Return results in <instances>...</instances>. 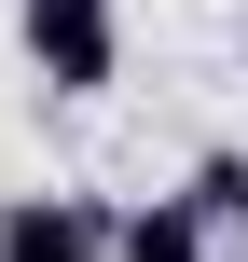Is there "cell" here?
<instances>
[{
	"mask_svg": "<svg viewBox=\"0 0 248 262\" xmlns=\"http://www.w3.org/2000/svg\"><path fill=\"white\" fill-rule=\"evenodd\" d=\"M110 262H221V249L179 193H138V207H110Z\"/></svg>",
	"mask_w": 248,
	"mask_h": 262,
	"instance_id": "3",
	"label": "cell"
},
{
	"mask_svg": "<svg viewBox=\"0 0 248 262\" xmlns=\"http://www.w3.org/2000/svg\"><path fill=\"white\" fill-rule=\"evenodd\" d=\"M14 41L41 97H110L124 83V0H14Z\"/></svg>",
	"mask_w": 248,
	"mask_h": 262,
	"instance_id": "1",
	"label": "cell"
},
{
	"mask_svg": "<svg viewBox=\"0 0 248 262\" xmlns=\"http://www.w3.org/2000/svg\"><path fill=\"white\" fill-rule=\"evenodd\" d=\"M0 262H110L97 193H0Z\"/></svg>",
	"mask_w": 248,
	"mask_h": 262,
	"instance_id": "2",
	"label": "cell"
},
{
	"mask_svg": "<svg viewBox=\"0 0 248 262\" xmlns=\"http://www.w3.org/2000/svg\"><path fill=\"white\" fill-rule=\"evenodd\" d=\"M179 207L207 221V249H235V235H248V152H235V138H221V152H193V180H179Z\"/></svg>",
	"mask_w": 248,
	"mask_h": 262,
	"instance_id": "4",
	"label": "cell"
}]
</instances>
